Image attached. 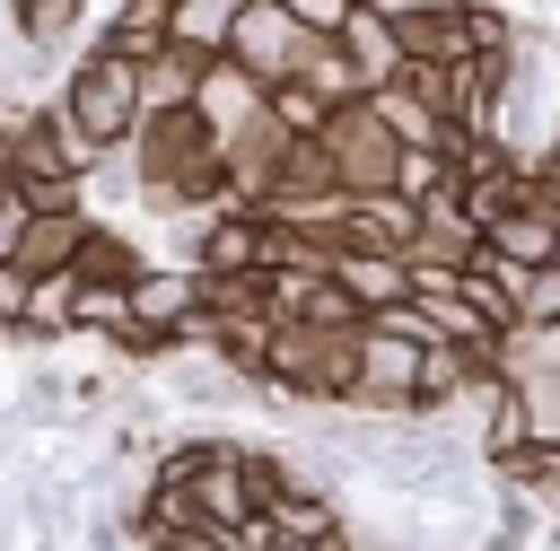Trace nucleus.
<instances>
[{
	"mask_svg": "<svg viewBox=\"0 0 560 551\" xmlns=\"http://www.w3.org/2000/svg\"><path fill=\"white\" fill-rule=\"evenodd\" d=\"M184 490H192V516L201 525H219V534H245L254 525V490L236 472V437H201V464L184 472Z\"/></svg>",
	"mask_w": 560,
	"mask_h": 551,
	"instance_id": "nucleus-5",
	"label": "nucleus"
},
{
	"mask_svg": "<svg viewBox=\"0 0 560 551\" xmlns=\"http://www.w3.org/2000/svg\"><path fill=\"white\" fill-rule=\"evenodd\" d=\"M9 429H35V437H61V429H79V402H70V367L35 359V367L18 376V394H9Z\"/></svg>",
	"mask_w": 560,
	"mask_h": 551,
	"instance_id": "nucleus-9",
	"label": "nucleus"
},
{
	"mask_svg": "<svg viewBox=\"0 0 560 551\" xmlns=\"http://www.w3.org/2000/svg\"><path fill=\"white\" fill-rule=\"evenodd\" d=\"M481 245L490 254H508V262H560V210H499V219H481Z\"/></svg>",
	"mask_w": 560,
	"mask_h": 551,
	"instance_id": "nucleus-13",
	"label": "nucleus"
},
{
	"mask_svg": "<svg viewBox=\"0 0 560 551\" xmlns=\"http://www.w3.org/2000/svg\"><path fill=\"white\" fill-rule=\"evenodd\" d=\"M315 149H324V175H332L341 192H385V175H394V131L368 114V96L332 105L324 131H315Z\"/></svg>",
	"mask_w": 560,
	"mask_h": 551,
	"instance_id": "nucleus-2",
	"label": "nucleus"
},
{
	"mask_svg": "<svg viewBox=\"0 0 560 551\" xmlns=\"http://www.w3.org/2000/svg\"><path fill=\"white\" fill-rule=\"evenodd\" d=\"M332 44H341V61H350L359 96H368V87H385V79L402 70V35H394V17H376V9H350V17L332 26Z\"/></svg>",
	"mask_w": 560,
	"mask_h": 551,
	"instance_id": "nucleus-8",
	"label": "nucleus"
},
{
	"mask_svg": "<svg viewBox=\"0 0 560 551\" xmlns=\"http://www.w3.org/2000/svg\"><path fill=\"white\" fill-rule=\"evenodd\" d=\"M359 9H376V17H455V9H472V0H359Z\"/></svg>",
	"mask_w": 560,
	"mask_h": 551,
	"instance_id": "nucleus-26",
	"label": "nucleus"
},
{
	"mask_svg": "<svg viewBox=\"0 0 560 551\" xmlns=\"http://www.w3.org/2000/svg\"><path fill=\"white\" fill-rule=\"evenodd\" d=\"M271 9H280L289 26H306V35H332V26H341L359 0H271Z\"/></svg>",
	"mask_w": 560,
	"mask_h": 551,
	"instance_id": "nucleus-23",
	"label": "nucleus"
},
{
	"mask_svg": "<svg viewBox=\"0 0 560 551\" xmlns=\"http://www.w3.org/2000/svg\"><path fill=\"white\" fill-rule=\"evenodd\" d=\"M79 236H88V210H35L9 262H18V271H70V254H79Z\"/></svg>",
	"mask_w": 560,
	"mask_h": 551,
	"instance_id": "nucleus-14",
	"label": "nucleus"
},
{
	"mask_svg": "<svg viewBox=\"0 0 560 551\" xmlns=\"http://www.w3.org/2000/svg\"><path fill=\"white\" fill-rule=\"evenodd\" d=\"M368 114H376V122L394 131V149H446V140H455V122H446V114H429V105H420V96H411L402 79L368 87Z\"/></svg>",
	"mask_w": 560,
	"mask_h": 551,
	"instance_id": "nucleus-12",
	"label": "nucleus"
},
{
	"mask_svg": "<svg viewBox=\"0 0 560 551\" xmlns=\"http://www.w3.org/2000/svg\"><path fill=\"white\" fill-rule=\"evenodd\" d=\"M411 227H420V210H411L402 192H350V201H341V245L411 254Z\"/></svg>",
	"mask_w": 560,
	"mask_h": 551,
	"instance_id": "nucleus-10",
	"label": "nucleus"
},
{
	"mask_svg": "<svg viewBox=\"0 0 560 551\" xmlns=\"http://www.w3.org/2000/svg\"><path fill=\"white\" fill-rule=\"evenodd\" d=\"M192 79H201V52L158 44V52L140 61V114H175V105H192Z\"/></svg>",
	"mask_w": 560,
	"mask_h": 551,
	"instance_id": "nucleus-16",
	"label": "nucleus"
},
{
	"mask_svg": "<svg viewBox=\"0 0 560 551\" xmlns=\"http://www.w3.org/2000/svg\"><path fill=\"white\" fill-rule=\"evenodd\" d=\"M0 420H9V394H0Z\"/></svg>",
	"mask_w": 560,
	"mask_h": 551,
	"instance_id": "nucleus-28",
	"label": "nucleus"
},
{
	"mask_svg": "<svg viewBox=\"0 0 560 551\" xmlns=\"http://www.w3.org/2000/svg\"><path fill=\"white\" fill-rule=\"evenodd\" d=\"M9 184H18V175H9V166H0V192H9Z\"/></svg>",
	"mask_w": 560,
	"mask_h": 551,
	"instance_id": "nucleus-27",
	"label": "nucleus"
},
{
	"mask_svg": "<svg viewBox=\"0 0 560 551\" xmlns=\"http://www.w3.org/2000/svg\"><path fill=\"white\" fill-rule=\"evenodd\" d=\"M26 219H35V201H26V184H9V192H0V262L18 254V236H26Z\"/></svg>",
	"mask_w": 560,
	"mask_h": 551,
	"instance_id": "nucleus-24",
	"label": "nucleus"
},
{
	"mask_svg": "<svg viewBox=\"0 0 560 551\" xmlns=\"http://www.w3.org/2000/svg\"><path fill=\"white\" fill-rule=\"evenodd\" d=\"M140 262H149V254H140L131 236H114V227L88 219V236H79V254H70V280H105V289H122Z\"/></svg>",
	"mask_w": 560,
	"mask_h": 551,
	"instance_id": "nucleus-18",
	"label": "nucleus"
},
{
	"mask_svg": "<svg viewBox=\"0 0 560 551\" xmlns=\"http://www.w3.org/2000/svg\"><path fill=\"white\" fill-rule=\"evenodd\" d=\"M516 324H560V262H534L516 280Z\"/></svg>",
	"mask_w": 560,
	"mask_h": 551,
	"instance_id": "nucleus-22",
	"label": "nucleus"
},
{
	"mask_svg": "<svg viewBox=\"0 0 560 551\" xmlns=\"http://www.w3.org/2000/svg\"><path fill=\"white\" fill-rule=\"evenodd\" d=\"M324 280L359 306V315H385L411 280H402V254H376V245H332V262H324Z\"/></svg>",
	"mask_w": 560,
	"mask_h": 551,
	"instance_id": "nucleus-7",
	"label": "nucleus"
},
{
	"mask_svg": "<svg viewBox=\"0 0 560 551\" xmlns=\"http://www.w3.org/2000/svg\"><path fill=\"white\" fill-rule=\"evenodd\" d=\"M394 35H402V61H472V44H464V9H455V17H402Z\"/></svg>",
	"mask_w": 560,
	"mask_h": 551,
	"instance_id": "nucleus-20",
	"label": "nucleus"
},
{
	"mask_svg": "<svg viewBox=\"0 0 560 551\" xmlns=\"http://www.w3.org/2000/svg\"><path fill=\"white\" fill-rule=\"evenodd\" d=\"M289 79H298V87H315L324 105H350V96H359V79H350V61H341V44H332V35H306Z\"/></svg>",
	"mask_w": 560,
	"mask_h": 551,
	"instance_id": "nucleus-19",
	"label": "nucleus"
},
{
	"mask_svg": "<svg viewBox=\"0 0 560 551\" xmlns=\"http://www.w3.org/2000/svg\"><path fill=\"white\" fill-rule=\"evenodd\" d=\"M140 551H236V534H219V525H184V534H158V542H140Z\"/></svg>",
	"mask_w": 560,
	"mask_h": 551,
	"instance_id": "nucleus-25",
	"label": "nucleus"
},
{
	"mask_svg": "<svg viewBox=\"0 0 560 551\" xmlns=\"http://www.w3.org/2000/svg\"><path fill=\"white\" fill-rule=\"evenodd\" d=\"M122 306H131V324L184 341L192 315H201V271H192V262H140V271L122 280Z\"/></svg>",
	"mask_w": 560,
	"mask_h": 551,
	"instance_id": "nucleus-4",
	"label": "nucleus"
},
{
	"mask_svg": "<svg viewBox=\"0 0 560 551\" xmlns=\"http://www.w3.org/2000/svg\"><path fill=\"white\" fill-rule=\"evenodd\" d=\"M96 44L122 52V61H149V52L166 44V0H114L105 26H96Z\"/></svg>",
	"mask_w": 560,
	"mask_h": 551,
	"instance_id": "nucleus-17",
	"label": "nucleus"
},
{
	"mask_svg": "<svg viewBox=\"0 0 560 551\" xmlns=\"http://www.w3.org/2000/svg\"><path fill=\"white\" fill-rule=\"evenodd\" d=\"M262 114V79H245L236 61H201V79H192V122L210 131V149L228 140V131H245Z\"/></svg>",
	"mask_w": 560,
	"mask_h": 551,
	"instance_id": "nucleus-6",
	"label": "nucleus"
},
{
	"mask_svg": "<svg viewBox=\"0 0 560 551\" xmlns=\"http://www.w3.org/2000/svg\"><path fill=\"white\" fill-rule=\"evenodd\" d=\"M9 26H18V44L26 52H70L79 44V26H88V0H9Z\"/></svg>",
	"mask_w": 560,
	"mask_h": 551,
	"instance_id": "nucleus-15",
	"label": "nucleus"
},
{
	"mask_svg": "<svg viewBox=\"0 0 560 551\" xmlns=\"http://www.w3.org/2000/svg\"><path fill=\"white\" fill-rule=\"evenodd\" d=\"M262 114H271V122H280V131H289V140H315V131H324V114H332V105H324V96H315V87H298V79H271V87H262Z\"/></svg>",
	"mask_w": 560,
	"mask_h": 551,
	"instance_id": "nucleus-21",
	"label": "nucleus"
},
{
	"mask_svg": "<svg viewBox=\"0 0 560 551\" xmlns=\"http://www.w3.org/2000/svg\"><path fill=\"white\" fill-rule=\"evenodd\" d=\"M298 44H306V26H289L271 0H245L236 17H228V44H219V61H236L245 79H289L298 70Z\"/></svg>",
	"mask_w": 560,
	"mask_h": 551,
	"instance_id": "nucleus-3",
	"label": "nucleus"
},
{
	"mask_svg": "<svg viewBox=\"0 0 560 551\" xmlns=\"http://www.w3.org/2000/svg\"><path fill=\"white\" fill-rule=\"evenodd\" d=\"M254 385L236 376V367H219L210 350H175L166 359V402H184V411H228V402H245Z\"/></svg>",
	"mask_w": 560,
	"mask_h": 551,
	"instance_id": "nucleus-11",
	"label": "nucleus"
},
{
	"mask_svg": "<svg viewBox=\"0 0 560 551\" xmlns=\"http://www.w3.org/2000/svg\"><path fill=\"white\" fill-rule=\"evenodd\" d=\"M52 122H61L70 166H79V175H96V166L131 140V122H140V61H122V52L88 44V52L70 61L61 96H52Z\"/></svg>",
	"mask_w": 560,
	"mask_h": 551,
	"instance_id": "nucleus-1",
	"label": "nucleus"
}]
</instances>
